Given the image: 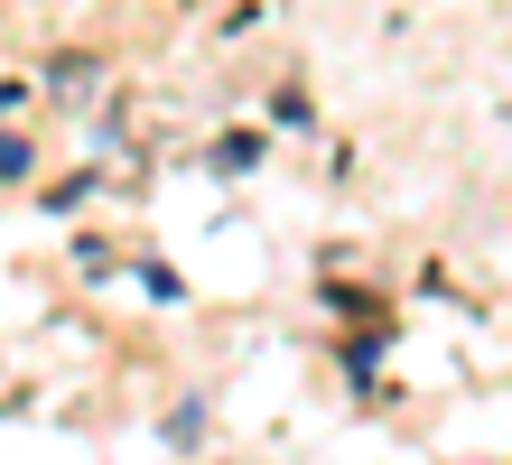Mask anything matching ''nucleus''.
Returning <instances> with one entry per match:
<instances>
[]
</instances>
